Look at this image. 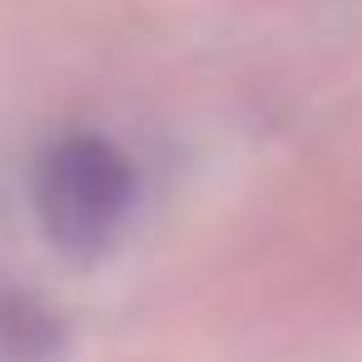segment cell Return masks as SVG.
Wrapping results in <instances>:
<instances>
[{
  "label": "cell",
  "mask_w": 362,
  "mask_h": 362,
  "mask_svg": "<svg viewBox=\"0 0 362 362\" xmlns=\"http://www.w3.org/2000/svg\"><path fill=\"white\" fill-rule=\"evenodd\" d=\"M129 209H134V169L110 139L75 134L40 159L35 214L60 253L90 258L110 248Z\"/></svg>",
  "instance_id": "cell-1"
},
{
  "label": "cell",
  "mask_w": 362,
  "mask_h": 362,
  "mask_svg": "<svg viewBox=\"0 0 362 362\" xmlns=\"http://www.w3.org/2000/svg\"><path fill=\"white\" fill-rule=\"evenodd\" d=\"M65 332L35 298L0 288V362H55Z\"/></svg>",
  "instance_id": "cell-2"
}]
</instances>
